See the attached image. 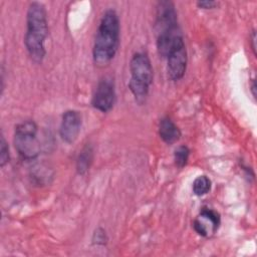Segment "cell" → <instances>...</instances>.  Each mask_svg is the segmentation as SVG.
I'll return each instance as SVG.
<instances>
[{
    "mask_svg": "<svg viewBox=\"0 0 257 257\" xmlns=\"http://www.w3.org/2000/svg\"><path fill=\"white\" fill-rule=\"evenodd\" d=\"M106 241L105 232L102 229H97L93 234V242L96 244H104Z\"/></svg>",
    "mask_w": 257,
    "mask_h": 257,
    "instance_id": "obj_14",
    "label": "cell"
},
{
    "mask_svg": "<svg viewBox=\"0 0 257 257\" xmlns=\"http://www.w3.org/2000/svg\"><path fill=\"white\" fill-rule=\"evenodd\" d=\"M200 215L207 218L208 220H210L212 222V224L214 225L215 230L216 231L218 230L219 225H220V215L216 211L209 209V208H203L200 212Z\"/></svg>",
    "mask_w": 257,
    "mask_h": 257,
    "instance_id": "obj_12",
    "label": "cell"
},
{
    "mask_svg": "<svg viewBox=\"0 0 257 257\" xmlns=\"http://www.w3.org/2000/svg\"><path fill=\"white\" fill-rule=\"evenodd\" d=\"M81 127V116L76 110H66L61 119L59 134L61 139L67 143L72 144L77 139Z\"/></svg>",
    "mask_w": 257,
    "mask_h": 257,
    "instance_id": "obj_7",
    "label": "cell"
},
{
    "mask_svg": "<svg viewBox=\"0 0 257 257\" xmlns=\"http://www.w3.org/2000/svg\"><path fill=\"white\" fill-rule=\"evenodd\" d=\"M251 42H252V49L254 51V54H256V45H255V42H256V32H255V30L252 31Z\"/></svg>",
    "mask_w": 257,
    "mask_h": 257,
    "instance_id": "obj_16",
    "label": "cell"
},
{
    "mask_svg": "<svg viewBox=\"0 0 257 257\" xmlns=\"http://www.w3.org/2000/svg\"><path fill=\"white\" fill-rule=\"evenodd\" d=\"M9 162V149L3 136L0 140V166L4 167Z\"/></svg>",
    "mask_w": 257,
    "mask_h": 257,
    "instance_id": "obj_13",
    "label": "cell"
},
{
    "mask_svg": "<svg viewBox=\"0 0 257 257\" xmlns=\"http://www.w3.org/2000/svg\"><path fill=\"white\" fill-rule=\"evenodd\" d=\"M115 101V90L114 84L111 78H101L96 86L94 94L92 96L91 104L94 108L99 111H109Z\"/></svg>",
    "mask_w": 257,
    "mask_h": 257,
    "instance_id": "obj_6",
    "label": "cell"
},
{
    "mask_svg": "<svg viewBox=\"0 0 257 257\" xmlns=\"http://www.w3.org/2000/svg\"><path fill=\"white\" fill-rule=\"evenodd\" d=\"M26 33L24 43L30 57L35 62H41L46 54L45 39L48 35L47 13L40 2H31L26 14Z\"/></svg>",
    "mask_w": 257,
    "mask_h": 257,
    "instance_id": "obj_1",
    "label": "cell"
},
{
    "mask_svg": "<svg viewBox=\"0 0 257 257\" xmlns=\"http://www.w3.org/2000/svg\"><path fill=\"white\" fill-rule=\"evenodd\" d=\"M189 155H190V150L188 147L186 146H180L175 150L174 153V160H175V164L179 167V168H183L187 165L188 163V159H189Z\"/></svg>",
    "mask_w": 257,
    "mask_h": 257,
    "instance_id": "obj_11",
    "label": "cell"
},
{
    "mask_svg": "<svg viewBox=\"0 0 257 257\" xmlns=\"http://www.w3.org/2000/svg\"><path fill=\"white\" fill-rule=\"evenodd\" d=\"M167 70L168 75L172 80H180L183 78L188 62L187 49L184 39H180L172 47L167 57Z\"/></svg>",
    "mask_w": 257,
    "mask_h": 257,
    "instance_id": "obj_5",
    "label": "cell"
},
{
    "mask_svg": "<svg viewBox=\"0 0 257 257\" xmlns=\"http://www.w3.org/2000/svg\"><path fill=\"white\" fill-rule=\"evenodd\" d=\"M93 159V151L91 146L86 145L80 151L78 158L76 160V171L79 175H84L88 170L92 163Z\"/></svg>",
    "mask_w": 257,
    "mask_h": 257,
    "instance_id": "obj_9",
    "label": "cell"
},
{
    "mask_svg": "<svg viewBox=\"0 0 257 257\" xmlns=\"http://www.w3.org/2000/svg\"><path fill=\"white\" fill-rule=\"evenodd\" d=\"M119 44V19L112 9L106 10L99 22L92 54L98 65L107 64L115 55Z\"/></svg>",
    "mask_w": 257,
    "mask_h": 257,
    "instance_id": "obj_2",
    "label": "cell"
},
{
    "mask_svg": "<svg viewBox=\"0 0 257 257\" xmlns=\"http://www.w3.org/2000/svg\"><path fill=\"white\" fill-rule=\"evenodd\" d=\"M198 7L202 8V9H212L214 7H216L218 5L217 2L215 1H200L197 3Z\"/></svg>",
    "mask_w": 257,
    "mask_h": 257,
    "instance_id": "obj_15",
    "label": "cell"
},
{
    "mask_svg": "<svg viewBox=\"0 0 257 257\" xmlns=\"http://www.w3.org/2000/svg\"><path fill=\"white\" fill-rule=\"evenodd\" d=\"M159 134L161 139L168 145L175 144L181 138L179 127L169 117H164L159 123Z\"/></svg>",
    "mask_w": 257,
    "mask_h": 257,
    "instance_id": "obj_8",
    "label": "cell"
},
{
    "mask_svg": "<svg viewBox=\"0 0 257 257\" xmlns=\"http://www.w3.org/2000/svg\"><path fill=\"white\" fill-rule=\"evenodd\" d=\"M211 190V180L205 176H199L193 183V192L197 196H204Z\"/></svg>",
    "mask_w": 257,
    "mask_h": 257,
    "instance_id": "obj_10",
    "label": "cell"
},
{
    "mask_svg": "<svg viewBox=\"0 0 257 257\" xmlns=\"http://www.w3.org/2000/svg\"><path fill=\"white\" fill-rule=\"evenodd\" d=\"M251 91H252V95L254 97H256V82L255 79H252V84H251Z\"/></svg>",
    "mask_w": 257,
    "mask_h": 257,
    "instance_id": "obj_17",
    "label": "cell"
},
{
    "mask_svg": "<svg viewBox=\"0 0 257 257\" xmlns=\"http://www.w3.org/2000/svg\"><path fill=\"white\" fill-rule=\"evenodd\" d=\"M130 71L128 88L136 99H144L153 82V67L149 56L143 52L136 53L131 59Z\"/></svg>",
    "mask_w": 257,
    "mask_h": 257,
    "instance_id": "obj_3",
    "label": "cell"
},
{
    "mask_svg": "<svg viewBox=\"0 0 257 257\" xmlns=\"http://www.w3.org/2000/svg\"><path fill=\"white\" fill-rule=\"evenodd\" d=\"M38 126L33 120H25L15 127L14 145L20 157L32 160L40 154V144L37 139Z\"/></svg>",
    "mask_w": 257,
    "mask_h": 257,
    "instance_id": "obj_4",
    "label": "cell"
}]
</instances>
